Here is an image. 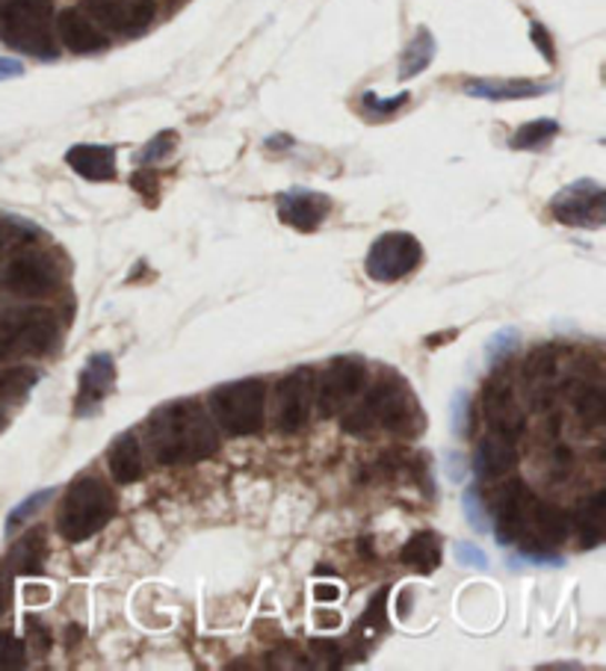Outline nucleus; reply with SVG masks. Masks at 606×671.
<instances>
[{
    "label": "nucleus",
    "instance_id": "obj_1",
    "mask_svg": "<svg viewBox=\"0 0 606 671\" xmlns=\"http://www.w3.org/2000/svg\"><path fill=\"white\" fill-rule=\"evenodd\" d=\"M151 459L160 468H178V465H195L211 459L220 450V433L213 424L211 411L199 399H172L160 406L145 424Z\"/></svg>",
    "mask_w": 606,
    "mask_h": 671
},
{
    "label": "nucleus",
    "instance_id": "obj_2",
    "mask_svg": "<svg viewBox=\"0 0 606 671\" xmlns=\"http://www.w3.org/2000/svg\"><path fill=\"white\" fill-rule=\"evenodd\" d=\"M378 426L396 435H417L423 429L421 408L414 403L412 388L396 373L382 376L358 406L343 417V429L352 435H367Z\"/></svg>",
    "mask_w": 606,
    "mask_h": 671
},
{
    "label": "nucleus",
    "instance_id": "obj_3",
    "mask_svg": "<svg viewBox=\"0 0 606 671\" xmlns=\"http://www.w3.org/2000/svg\"><path fill=\"white\" fill-rule=\"evenodd\" d=\"M115 515V495L104 479L78 477L62 497L57 530L69 545L92 539Z\"/></svg>",
    "mask_w": 606,
    "mask_h": 671
},
{
    "label": "nucleus",
    "instance_id": "obj_4",
    "mask_svg": "<svg viewBox=\"0 0 606 671\" xmlns=\"http://www.w3.org/2000/svg\"><path fill=\"white\" fill-rule=\"evenodd\" d=\"M0 39L18 53L53 60V3L51 0H9L0 12Z\"/></svg>",
    "mask_w": 606,
    "mask_h": 671
},
{
    "label": "nucleus",
    "instance_id": "obj_5",
    "mask_svg": "<svg viewBox=\"0 0 606 671\" xmlns=\"http://www.w3.org/2000/svg\"><path fill=\"white\" fill-rule=\"evenodd\" d=\"M208 411L225 435L243 438V435L261 433L266 420V385L261 379H238L220 385L211 390Z\"/></svg>",
    "mask_w": 606,
    "mask_h": 671
},
{
    "label": "nucleus",
    "instance_id": "obj_6",
    "mask_svg": "<svg viewBox=\"0 0 606 671\" xmlns=\"http://www.w3.org/2000/svg\"><path fill=\"white\" fill-rule=\"evenodd\" d=\"M60 317L51 308H18L0 317V364L51 353L60 340Z\"/></svg>",
    "mask_w": 606,
    "mask_h": 671
},
{
    "label": "nucleus",
    "instance_id": "obj_7",
    "mask_svg": "<svg viewBox=\"0 0 606 671\" xmlns=\"http://www.w3.org/2000/svg\"><path fill=\"white\" fill-rule=\"evenodd\" d=\"M423 261L421 240L412 237L408 231H387L370 246L364 270L373 282L391 284L412 275Z\"/></svg>",
    "mask_w": 606,
    "mask_h": 671
},
{
    "label": "nucleus",
    "instance_id": "obj_8",
    "mask_svg": "<svg viewBox=\"0 0 606 671\" xmlns=\"http://www.w3.org/2000/svg\"><path fill=\"white\" fill-rule=\"evenodd\" d=\"M367 382V367L361 358L343 355L334 358L314 385V408L323 417H334L358 397Z\"/></svg>",
    "mask_w": 606,
    "mask_h": 671
},
{
    "label": "nucleus",
    "instance_id": "obj_9",
    "mask_svg": "<svg viewBox=\"0 0 606 671\" xmlns=\"http://www.w3.org/2000/svg\"><path fill=\"white\" fill-rule=\"evenodd\" d=\"M314 385L316 376L314 370H293L287 373L279 385H275L273 394V424L279 433L293 435L302 433L311 420V411H314Z\"/></svg>",
    "mask_w": 606,
    "mask_h": 671
},
{
    "label": "nucleus",
    "instance_id": "obj_10",
    "mask_svg": "<svg viewBox=\"0 0 606 671\" xmlns=\"http://www.w3.org/2000/svg\"><path fill=\"white\" fill-rule=\"evenodd\" d=\"M554 220L572 228H600L606 220V193L598 181H574L551 199Z\"/></svg>",
    "mask_w": 606,
    "mask_h": 671
},
{
    "label": "nucleus",
    "instance_id": "obj_11",
    "mask_svg": "<svg viewBox=\"0 0 606 671\" xmlns=\"http://www.w3.org/2000/svg\"><path fill=\"white\" fill-rule=\"evenodd\" d=\"M60 284V270L42 252H21L3 273V287L18 299H44Z\"/></svg>",
    "mask_w": 606,
    "mask_h": 671
},
{
    "label": "nucleus",
    "instance_id": "obj_12",
    "mask_svg": "<svg viewBox=\"0 0 606 671\" xmlns=\"http://www.w3.org/2000/svg\"><path fill=\"white\" fill-rule=\"evenodd\" d=\"M98 24L122 35H137L154 18V0H83Z\"/></svg>",
    "mask_w": 606,
    "mask_h": 671
},
{
    "label": "nucleus",
    "instance_id": "obj_13",
    "mask_svg": "<svg viewBox=\"0 0 606 671\" xmlns=\"http://www.w3.org/2000/svg\"><path fill=\"white\" fill-rule=\"evenodd\" d=\"M115 385V362L110 353H95L80 373L78 397H74V417H92L104 406Z\"/></svg>",
    "mask_w": 606,
    "mask_h": 671
},
{
    "label": "nucleus",
    "instance_id": "obj_14",
    "mask_svg": "<svg viewBox=\"0 0 606 671\" xmlns=\"http://www.w3.org/2000/svg\"><path fill=\"white\" fill-rule=\"evenodd\" d=\"M329 211H332V199L314 193V190H291V193L279 195V216L284 225L305 231V234L320 228Z\"/></svg>",
    "mask_w": 606,
    "mask_h": 671
},
{
    "label": "nucleus",
    "instance_id": "obj_15",
    "mask_svg": "<svg viewBox=\"0 0 606 671\" xmlns=\"http://www.w3.org/2000/svg\"><path fill=\"white\" fill-rule=\"evenodd\" d=\"M57 33L71 53H98L110 44V39L101 33V27L78 7L62 9L57 16Z\"/></svg>",
    "mask_w": 606,
    "mask_h": 671
},
{
    "label": "nucleus",
    "instance_id": "obj_16",
    "mask_svg": "<svg viewBox=\"0 0 606 671\" xmlns=\"http://www.w3.org/2000/svg\"><path fill=\"white\" fill-rule=\"evenodd\" d=\"M483 408H485V424L492 426L494 435H503V438H509L515 441L521 433V415L515 411V399H512V388L503 379H494L488 388H485L483 397Z\"/></svg>",
    "mask_w": 606,
    "mask_h": 671
},
{
    "label": "nucleus",
    "instance_id": "obj_17",
    "mask_svg": "<svg viewBox=\"0 0 606 671\" xmlns=\"http://www.w3.org/2000/svg\"><path fill=\"white\" fill-rule=\"evenodd\" d=\"M107 468H110V477L119 482V486H133L145 477V461H142V447L137 441L133 433H122L110 444L107 450Z\"/></svg>",
    "mask_w": 606,
    "mask_h": 671
},
{
    "label": "nucleus",
    "instance_id": "obj_18",
    "mask_svg": "<svg viewBox=\"0 0 606 671\" xmlns=\"http://www.w3.org/2000/svg\"><path fill=\"white\" fill-rule=\"evenodd\" d=\"M465 92L471 98L485 101H524L554 92V83H536V80H471L465 83Z\"/></svg>",
    "mask_w": 606,
    "mask_h": 671
},
{
    "label": "nucleus",
    "instance_id": "obj_19",
    "mask_svg": "<svg viewBox=\"0 0 606 671\" xmlns=\"http://www.w3.org/2000/svg\"><path fill=\"white\" fill-rule=\"evenodd\" d=\"M65 163L87 181H113L115 177V151L110 145H74L65 154Z\"/></svg>",
    "mask_w": 606,
    "mask_h": 671
},
{
    "label": "nucleus",
    "instance_id": "obj_20",
    "mask_svg": "<svg viewBox=\"0 0 606 671\" xmlns=\"http://www.w3.org/2000/svg\"><path fill=\"white\" fill-rule=\"evenodd\" d=\"M515 461H518V453H515V444L509 438H503V435H488L479 447H476L474 456V468L479 477L497 479L503 474H509L515 468Z\"/></svg>",
    "mask_w": 606,
    "mask_h": 671
},
{
    "label": "nucleus",
    "instance_id": "obj_21",
    "mask_svg": "<svg viewBox=\"0 0 606 671\" xmlns=\"http://www.w3.org/2000/svg\"><path fill=\"white\" fill-rule=\"evenodd\" d=\"M441 539L435 532H414L400 550V562L417 575H432L441 566Z\"/></svg>",
    "mask_w": 606,
    "mask_h": 671
},
{
    "label": "nucleus",
    "instance_id": "obj_22",
    "mask_svg": "<svg viewBox=\"0 0 606 671\" xmlns=\"http://www.w3.org/2000/svg\"><path fill=\"white\" fill-rule=\"evenodd\" d=\"M44 553H48V541H44V530L42 527H36L24 536V539L16 541V548L9 553V568L16 571V575H42V562Z\"/></svg>",
    "mask_w": 606,
    "mask_h": 671
},
{
    "label": "nucleus",
    "instance_id": "obj_23",
    "mask_svg": "<svg viewBox=\"0 0 606 671\" xmlns=\"http://www.w3.org/2000/svg\"><path fill=\"white\" fill-rule=\"evenodd\" d=\"M604 523H606V495L595 491L586 497L577 512V536H580V548L592 550L604 541Z\"/></svg>",
    "mask_w": 606,
    "mask_h": 671
},
{
    "label": "nucleus",
    "instance_id": "obj_24",
    "mask_svg": "<svg viewBox=\"0 0 606 671\" xmlns=\"http://www.w3.org/2000/svg\"><path fill=\"white\" fill-rule=\"evenodd\" d=\"M385 601H387V589H378L376 598L367 603V612L361 616V621L352 628V633H355V645H358V651L355 654H364V648L373 642V639L382 633V630L387 628V616H385Z\"/></svg>",
    "mask_w": 606,
    "mask_h": 671
},
{
    "label": "nucleus",
    "instance_id": "obj_25",
    "mask_svg": "<svg viewBox=\"0 0 606 671\" xmlns=\"http://www.w3.org/2000/svg\"><path fill=\"white\" fill-rule=\"evenodd\" d=\"M435 60V39L432 33L423 27L417 30L408 48H405L403 60H400V80H412L414 74H421V71L430 69V62Z\"/></svg>",
    "mask_w": 606,
    "mask_h": 671
},
{
    "label": "nucleus",
    "instance_id": "obj_26",
    "mask_svg": "<svg viewBox=\"0 0 606 671\" xmlns=\"http://www.w3.org/2000/svg\"><path fill=\"white\" fill-rule=\"evenodd\" d=\"M39 373L33 367H12L0 373V406H18L36 388Z\"/></svg>",
    "mask_w": 606,
    "mask_h": 671
},
{
    "label": "nucleus",
    "instance_id": "obj_27",
    "mask_svg": "<svg viewBox=\"0 0 606 671\" xmlns=\"http://www.w3.org/2000/svg\"><path fill=\"white\" fill-rule=\"evenodd\" d=\"M556 133H559V124H556L554 119H536V122L521 124L518 133L509 140V145L515 151L542 149V145H547V142L554 140Z\"/></svg>",
    "mask_w": 606,
    "mask_h": 671
},
{
    "label": "nucleus",
    "instance_id": "obj_28",
    "mask_svg": "<svg viewBox=\"0 0 606 671\" xmlns=\"http://www.w3.org/2000/svg\"><path fill=\"white\" fill-rule=\"evenodd\" d=\"M556 373V349L554 346H538L536 353L527 355V364H524V376L529 382H542L547 376Z\"/></svg>",
    "mask_w": 606,
    "mask_h": 671
},
{
    "label": "nucleus",
    "instance_id": "obj_29",
    "mask_svg": "<svg viewBox=\"0 0 606 671\" xmlns=\"http://www.w3.org/2000/svg\"><path fill=\"white\" fill-rule=\"evenodd\" d=\"M574 406H577V415H580L589 426H598L600 420H604L606 403H604V394H600V390L580 388L577 390V397H574Z\"/></svg>",
    "mask_w": 606,
    "mask_h": 671
},
{
    "label": "nucleus",
    "instance_id": "obj_30",
    "mask_svg": "<svg viewBox=\"0 0 606 671\" xmlns=\"http://www.w3.org/2000/svg\"><path fill=\"white\" fill-rule=\"evenodd\" d=\"M521 344V335L518 328H501V332H494L492 340H488V349H485V358H488V364H497L506 362L512 353H515V346Z\"/></svg>",
    "mask_w": 606,
    "mask_h": 671
},
{
    "label": "nucleus",
    "instance_id": "obj_31",
    "mask_svg": "<svg viewBox=\"0 0 606 671\" xmlns=\"http://www.w3.org/2000/svg\"><path fill=\"white\" fill-rule=\"evenodd\" d=\"M51 497H53V488H44V491H36V495L27 497L24 504H18L16 509H12V512H9L7 530H9V532L16 530L18 523H24L27 518H30V515L39 512V509H42V506L48 504V500H51Z\"/></svg>",
    "mask_w": 606,
    "mask_h": 671
},
{
    "label": "nucleus",
    "instance_id": "obj_32",
    "mask_svg": "<svg viewBox=\"0 0 606 671\" xmlns=\"http://www.w3.org/2000/svg\"><path fill=\"white\" fill-rule=\"evenodd\" d=\"M27 663V648L12 633H0V669H21Z\"/></svg>",
    "mask_w": 606,
    "mask_h": 671
},
{
    "label": "nucleus",
    "instance_id": "obj_33",
    "mask_svg": "<svg viewBox=\"0 0 606 671\" xmlns=\"http://www.w3.org/2000/svg\"><path fill=\"white\" fill-rule=\"evenodd\" d=\"M172 149H175V133H172V131L158 133V136H154V140H151L149 145H145V149H142L140 163H142V166L160 163V160L169 157V154H172Z\"/></svg>",
    "mask_w": 606,
    "mask_h": 671
},
{
    "label": "nucleus",
    "instance_id": "obj_34",
    "mask_svg": "<svg viewBox=\"0 0 606 671\" xmlns=\"http://www.w3.org/2000/svg\"><path fill=\"white\" fill-rule=\"evenodd\" d=\"M485 509L483 500H479V488H467L465 491V515L467 521H471V527H474L476 532H485L488 530V518H485Z\"/></svg>",
    "mask_w": 606,
    "mask_h": 671
},
{
    "label": "nucleus",
    "instance_id": "obj_35",
    "mask_svg": "<svg viewBox=\"0 0 606 671\" xmlns=\"http://www.w3.org/2000/svg\"><path fill=\"white\" fill-rule=\"evenodd\" d=\"M453 433H456L458 438H467V435H471V399H467V394H462V390H458L456 399H453Z\"/></svg>",
    "mask_w": 606,
    "mask_h": 671
},
{
    "label": "nucleus",
    "instance_id": "obj_36",
    "mask_svg": "<svg viewBox=\"0 0 606 671\" xmlns=\"http://www.w3.org/2000/svg\"><path fill=\"white\" fill-rule=\"evenodd\" d=\"M408 101V95H396L391 98V101H382V98H376L373 92H364V106H367L370 113L376 115V119H385V115H394L400 106Z\"/></svg>",
    "mask_w": 606,
    "mask_h": 671
},
{
    "label": "nucleus",
    "instance_id": "obj_37",
    "mask_svg": "<svg viewBox=\"0 0 606 671\" xmlns=\"http://www.w3.org/2000/svg\"><path fill=\"white\" fill-rule=\"evenodd\" d=\"M12 594H16V571L9 568V562H0V619L7 616L12 607Z\"/></svg>",
    "mask_w": 606,
    "mask_h": 671
},
{
    "label": "nucleus",
    "instance_id": "obj_38",
    "mask_svg": "<svg viewBox=\"0 0 606 671\" xmlns=\"http://www.w3.org/2000/svg\"><path fill=\"white\" fill-rule=\"evenodd\" d=\"M529 35H533V44H536L538 51H542V57H545L547 62H556L554 39H551V33H547V30H545V24H538V21H533V27H529Z\"/></svg>",
    "mask_w": 606,
    "mask_h": 671
},
{
    "label": "nucleus",
    "instance_id": "obj_39",
    "mask_svg": "<svg viewBox=\"0 0 606 671\" xmlns=\"http://www.w3.org/2000/svg\"><path fill=\"white\" fill-rule=\"evenodd\" d=\"M456 557L462 559V562H467V566L474 568H485L488 566V559H485V553L476 545H471V541H458L456 545Z\"/></svg>",
    "mask_w": 606,
    "mask_h": 671
},
{
    "label": "nucleus",
    "instance_id": "obj_40",
    "mask_svg": "<svg viewBox=\"0 0 606 671\" xmlns=\"http://www.w3.org/2000/svg\"><path fill=\"white\" fill-rule=\"evenodd\" d=\"M131 186L137 190V193H142L145 199H149L151 190H158V175L151 172V169H142V172H137V175L131 177ZM151 202V199H149Z\"/></svg>",
    "mask_w": 606,
    "mask_h": 671
},
{
    "label": "nucleus",
    "instance_id": "obj_41",
    "mask_svg": "<svg viewBox=\"0 0 606 671\" xmlns=\"http://www.w3.org/2000/svg\"><path fill=\"white\" fill-rule=\"evenodd\" d=\"M24 74V65L18 60H12V57H0V83L3 80H12V78H21Z\"/></svg>",
    "mask_w": 606,
    "mask_h": 671
},
{
    "label": "nucleus",
    "instance_id": "obj_42",
    "mask_svg": "<svg viewBox=\"0 0 606 671\" xmlns=\"http://www.w3.org/2000/svg\"><path fill=\"white\" fill-rule=\"evenodd\" d=\"M314 598L316 601H337V598H341V589L332 583H320L314 586Z\"/></svg>",
    "mask_w": 606,
    "mask_h": 671
},
{
    "label": "nucleus",
    "instance_id": "obj_43",
    "mask_svg": "<svg viewBox=\"0 0 606 671\" xmlns=\"http://www.w3.org/2000/svg\"><path fill=\"white\" fill-rule=\"evenodd\" d=\"M462 456H458V453H453V456H450V465H453V468H450V479H453V482H462Z\"/></svg>",
    "mask_w": 606,
    "mask_h": 671
},
{
    "label": "nucleus",
    "instance_id": "obj_44",
    "mask_svg": "<svg viewBox=\"0 0 606 671\" xmlns=\"http://www.w3.org/2000/svg\"><path fill=\"white\" fill-rule=\"evenodd\" d=\"M3 424H7V417H3V411H0V426H3Z\"/></svg>",
    "mask_w": 606,
    "mask_h": 671
},
{
    "label": "nucleus",
    "instance_id": "obj_45",
    "mask_svg": "<svg viewBox=\"0 0 606 671\" xmlns=\"http://www.w3.org/2000/svg\"><path fill=\"white\" fill-rule=\"evenodd\" d=\"M0 248H3V240H0Z\"/></svg>",
    "mask_w": 606,
    "mask_h": 671
}]
</instances>
